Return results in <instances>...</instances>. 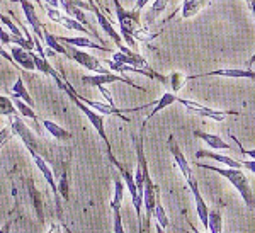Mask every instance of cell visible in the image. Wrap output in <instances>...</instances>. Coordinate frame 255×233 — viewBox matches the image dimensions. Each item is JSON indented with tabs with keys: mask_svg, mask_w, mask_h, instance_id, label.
Masks as SVG:
<instances>
[{
	"mask_svg": "<svg viewBox=\"0 0 255 233\" xmlns=\"http://www.w3.org/2000/svg\"><path fill=\"white\" fill-rule=\"evenodd\" d=\"M134 146H136V158L138 162H141L143 165V172H145V193H143V208H145V230L150 228V222L153 218L155 208L158 203V187L155 186V182L151 181L150 170H148V163L145 152H143V129H141V136L134 138Z\"/></svg>",
	"mask_w": 255,
	"mask_h": 233,
	"instance_id": "1",
	"label": "cell"
},
{
	"mask_svg": "<svg viewBox=\"0 0 255 233\" xmlns=\"http://www.w3.org/2000/svg\"><path fill=\"white\" fill-rule=\"evenodd\" d=\"M197 167H201V169L213 170V172L220 174L221 177H225L226 181H228L238 191V193H240L242 199L245 201L247 206H249L250 210H255V196L252 193V187H250L247 175L242 172L240 169H233V167H226V169H221V167L204 165V163H197Z\"/></svg>",
	"mask_w": 255,
	"mask_h": 233,
	"instance_id": "2",
	"label": "cell"
},
{
	"mask_svg": "<svg viewBox=\"0 0 255 233\" xmlns=\"http://www.w3.org/2000/svg\"><path fill=\"white\" fill-rule=\"evenodd\" d=\"M114 2V9H116V17H118V22H119V34L123 36L125 43H128V46L131 50L136 51L138 48V41L134 39V31L139 27V14L134 12L133 9L128 10L125 7L121 5L119 0H113Z\"/></svg>",
	"mask_w": 255,
	"mask_h": 233,
	"instance_id": "3",
	"label": "cell"
},
{
	"mask_svg": "<svg viewBox=\"0 0 255 233\" xmlns=\"http://www.w3.org/2000/svg\"><path fill=\"white\" fill-rule=\"evenodd\" d=\"M63 92H67V96L70 97V101L73 102V104L77 106V108L80 109L82 113L87 116V119L90 121V124L94 126V129L99 133V136L102 138V141L106 143V146H108V152H113V148H111V141H109V138H108V134H106V128H104V116L102 114H99L97 111H94L92 108H89L85 102H82L79 99V96H77V92H75V89L72 87V85L68 84L67 80H65V89H63Z\"/></svg>",
	"mask_w": 255,
	"mask_h": 233,
	"instance_id": "4",
	"label": "cell"
},
{
	"mask_svg": "<svg viewBox=\"0 0 255 233\" xmlns=\"http://www.w3.org/2000/svg\"><path fill=\"white\" fill-rule=\"evenodd\" d=\"M108 157H109L111 163H113V165L119 170V175H121V179H125V184H126V187H128V193H129V196H131V201H133L134 211H136V216H138V220H139V233H141V206H143V196L139 194V191H138L136 181H134V175L131 174L129 170H128L126 167L118 160L116 157H114L113 152H108Z\"/></svg>",
	"mask_w": 255,
	"mask_h": 233,
	"instance_id": "5",
	"label": "cell"
},
{
	"mask_svg": "<svg viewBox=\"0 0 255 233\" xmlns=\"http://www.w3.org/2000/svg\"><path fill=\"white\" fill-rule=\"evenodd\" d=\"M9 126L12 129V134H14V136H17L19 140L24 143V146H26L27 152H29L31 155H34V153L41 155V153H43V152H41V146H43V143H41L39 138L36 136V134L32 133L26 124H24V121L20 119L17 114L9 116ZM41 157H43V155H41Z\"/></svg>",
	"mask_w": 255,
	"mask_h": 233,
	"instance_id": "6",
	"label": "cell"
},
{
	"mask_svg": "<svg viewBox=\"0 0 255 233\" xmlns=\"http://www.w3.org/2000/svg\"><path fill=\"white\" fill-rule=\"evenodd\" d=\"M32 157V162H34V165L38 167V170L41 174H43V177L46 179L48 186L51 187L53 191V198H55V203H56V218L60 220V222H63V208H61V196H60V191H58V184L55 181V174H53V170L49 169L48 162L44 160V157H41L39 153H34L31 155Z\"/></svg>",
	"mask_w": 255,
	"mask_h": 233,
	"instance_id": "7",
	"label": "cell"
},
{
	"mask_svg": "<svg viewBox=\"0 0 255 233\" xmlns=\"http://www.w3.org/2000/svg\"><path fill=\"white\" fill-rule=\"evenodd\" d=\"M63 44H65V48H67V58L77 61V63L82 65L84 68H87V70L94 72V73H109L111 72L102 65L101 60H97L96 56H92L90 53L82 51L77 46H72V44H67V43H63Z\"/></svg>",
	"mask_w": 255,
	"mask_h": 233,
	"instance_id": "8",
	"label": "cell"
},
{
	"mask_svg": "<svg viewBox=\"0 0 255 233\" xmlns=\"http://www.w3.org/2000/svg\"><path fill=\"white\" fill-rule=\"evenodd\" d=\"M44 10H46V14H48V17L53 20V22H56V24H61L63 27H67V29H72V31H79V32H85V34H90V36H96V38L101 41L102 43V39H101V36L96 34L94 31H90L89 27H85L84 24L79 22L77 19H73V17H70V15H65V14H61V12L58 9H55V7H49V5H44Z\"/></svg>",
	"mask_w": 255,
	"mask_h": 233,
	"instance_id": "9",
	"label": "cell"
},
{
	"mask_svg": "<svg viewBox=\"0 0 255 233\" xmlns=\"http://www.w3.org/2000/svg\"><path fill=\"white\" fill-rule=\"evenodd\" d=\"M82 82L85 85H90V87H99V85H106V84H114V82H123V84H128L131 87L138 89V91L145 92L146 89L139 87V85L134 84L131 79H128L125 75H119V73L109 72V73H94V75H84L82 77Z\"/></svg>",
	"mask_w": 255,
	"mask_h": 233,
	"instance_id": "10",
	"label": "cell"
},
{
	"mask_svg": "<svg viewBox=\"0 0 255 233\" xmlns=\"http://www.w3.org/2000/svg\"><path fill=\"white\" fill-rule=\"evenodd\" d=\"M177 102H180V104L184 106V108H187L191 113L197 114V116L201 117H209V119H215V121H223L226 116H238V111H218V109H211V108H206V106L199 104V102L196 101H187V99H182V97H179Z\"/></svg>",
	"mask_w": 255,
	"mask_h": 233,
	"instance_id": "11",
	"label": "cell"
},
{
	"mask_svg": "<svg viewBox=\"0 0 255 233\" xmlns=\"http://www.w3.org/2000/svg\"><path fill=\"white\" fill-rule=\"evenodd\" d=\"M22 191H24V196H26V201L31 204L32 210L36 211V216L41 223L44 222V211H43V196L38 189L34 187V181L29 177H22Z\"/></svg>",
	"mask_w": 255,
	"mask_h": 233,
	"instance_id": "12",
	"label": "cell"
},
{
	"mask_svg": "<svg viewBox=\"0 0 255 233\" xmlns=\"http://www.w3.org/2000/svg\"><path fill=\"white\" fill-rule=\"evenodd\" d=\"M204 77H226V79H250L255 82V72L252 68H221V70H213L208 73H201V75H189L187 80L194 79H204Z\"/></svg>",
	"mask_w": 255,
	"mask_h": 233,
	"instance_id": "13",
	"label": "cell"
},
{
	"mask_svg": "<svg viewBox=\"0 0 255 233\" xmlns=\"http://www.w3.org/2000/svg\"><path fill=\"white\" fill-rule=\"evenodd\" d=\"M19 3H20V7H22L24 17H26L27 24H29L32 32H34V34L38 36L41 41H44V26H43V22L39 20L38 14H36L34 5H32L29 0H19Z\"/></svg>",
	"mask_w": 255,
	"mask_h": 233,
	"instance_id": "14",
	"label": "cell"
},
{
	"mask_svg": "<svg viewBox=\"0 0 255 233\" xmlns=\"http://www.w3.org/2000/svg\"><path fill=\"white\" fill-rule=\"evenodd\" d=\"M77 96H79V99L82 102H85V104H87L89 108H92L94 111H97L99 114H102V116H118V117H121L123 121L129 122V117H126L125 114H123V111H125V109H119V108H116V106L108 104V102L90 101V99H87V97H82L80 94H77Z\"/></svg>",
	"mask_w": 255,
	"mask_h": 233,
	"instance_id": "15",
	"label": "cell"
},
{
	"mask_svg": "<svg viewBox=\"0 0 255 233\" xmlns=\"http://www.w3.org/2000/svg\"><path fill=\"white\" fill-rule=\"evenodd\" d=\"M94 14L97 15V22H99V26H101V29L104 31L106 34H108L109 38L114 41V44H116L118 48H121V46H123V41H125V39H123V36L119 34V32H118L116 29H114V26L111 24V20H109L108 17H106L104 14H102L101 9H99L97 5L94 7Z\"/></svg>",
	"mask_w": 255,
	"mask_h": 233,
	"instance_id": "16",
	"label": "cell"
},
{
	"mask_svg": "<svg viewBox=\"0 0 255 233\" xmlns=\"http://www.w3.org/2000/svg\"><path fill=\"white\" fill-rule=\"evenodd\" d=\"M32 53L34 51H27V50H24V48L17 46V44H15L14 48H10V55L15 63L20 65L24 70L36 72V63H34V58H32Z\"/></svg>",
	"mask_w": 255,
	"mask_h": 233,
	"instance_id": "17",
	"label": "cell"
},
{
	"mask_svg": "<svg viewBox=\"0 0 255 233\" xmlns=\"http://www.w3.org/2000/svg\"><path fill=\"white\" fill-rule=\"evenodd\" d=\"M60 43H67V44H72V46H77V48H92V50H99V51H111L108 46L101 43H94L90 41L89 38H84V36H73V38H67V36H56Z\"/></svg>",
	"mask_w": 255,
	"mask_h": 233,
	"instance_id": "18",
	"label": "cell"
},
{
	"mask_svg": "<svg viewBox=\"0 0 255 233\" xmlns=\"http://www.w3.org/2000/svg\"><path fill=\"white\" fill-rule=\"evenodd\" d=\"M196 158H211V160H216L220 163H223L226 167H233V169H242V162L235 160V158L228 157V155H221V153H215L209 152V150H197L196 152Z\"/></svg>",
	"mask_w": 255,
	"mask_h": 233,
	"instance_id": "19",
	"label": "cell"
},
{
	"mask_svg": "<svg viewBox=\"0 0 255 233\" xmlns=\"http://www.w3.org/2000/svg\"><path fill=\"white\" fill-rule=\"evenodd\" d=\"M60 5H61V9L65 10V14L70 15V17H73V19H77L79 22H82L85 27H89V29L92 31L89 20H87V17H85V14H84V9L77 7L75 3L72 2V0H60ZM94 32H96V31H94ZM96 34H97V32H96Z\"/></svg>",
	"mask_w": 255,
	"mask_h": 233,
	"instance_id": "20",
	"label": "cell"
},
{
	"mask_svg": "<svg viewBox=\"0 0 255 233\" xmlns=\"http://www.w3.org/2000/svg\"><path fill=\"white\" fill-rule=\"evenodd\" d=\"M213 0H182V7H180V14L184 19H189L196 15L203 7L211 5Z\"/></svg>",
	"mask_w": 255,
	"mask_h": 233,
	"instance_id": "21",
	"label": "cell"
},
{
	"mask_svg": "<svg viewBox=\"0 0 255 233\" xmlns=\"http://www.w3.org/2000/svg\"><path fill=\"white\" fill-rule=\"evenodd\" d=\"M12 102H14V106L17 108V113L19 114H22L24 117H27V119H31L32 122H34V128H36V131L41 133V128H39V124H38V116H36V113H34V108H31L29 104H26L22 99H19L17 96H14L12 94Z\"/></svg>",
	"mask_w": 255,
	"mask_h": 233,
	"instance_id": "22",
	"label": "cell"
},
{
	"mask_svg": "<svg viewBox=\"0 0 255 233\" xmlns=\"http://www.w3.org/2000/svg\"><path fill=\"white\" fill-rule=\"evenodd\" d=\"M192 134H194L196 138H201L206 145H209L211 148L215 150H230L232 148V145H228L226 141H223V138L216 136V134H211V133H206V131H192Z\"/></svg>",
	"mask_w": 255,
	"mask_h": 233,
	"instance_id": "23",
	"label": "cell"
},
{
	"mask_svg": "<svg viewBox=\"0 0 255 233\" xmlns=\"http://www.w3.org/2000/svg\"><path fill=\"white\" fill-rule=\"evenodd\" d=\"M177 99H179V97H177L174 92H165V94H163V96L160 97V99L157 101V104H153V111H151V113H150V114H148V116H146V119L143 121V126H141V128L145 129L146 122L150 121L151 117L155 116V114H157V113H160V111H163V109H165V108H168V106H170V104H174V102H177Z\"/></svg>",
	"mask_w": 255,
	"mask_h": 233,
	"instance_id": "24",
	"label": "cell"
},
{
	"mask_svg": "<svg viewBox=\"0 0 255 233\" xmlns=\"http://www.w3.org/2000/svg\"><path fill=\"white\" fill-rule=\"evenodd\" d=\"M43 126L53 138H56V140H60V141H68V140H72V138H73V134L70 133L68 129L61 128L60 124H56V122H53L49 119H43Z\"/></svg>",
	"mask_w": 255,
	"mask_h": 233,
	"instance_id": "25",
	"label": "cell"
},
{
	"mask_svg": "<svg viewBox=\"0 0 255 233\" xmlns=\"http://www.w3.org/2000/svg\"><path fill=\"white\" fill-rule=\"evenodd\" d=\"M208 232L209 233H223V215L218 210L209 211V218H208Z\"/></svg>",
	"mask_w": 255,
	"mask_h": 233,
	"instance_id": "26",
	"label": "cell"
},
{
	"mask_svg": "<svg viewBox=\"0 0 255 233\" xmlns=\"http://www.w3.org/2000/svg\"><path fill=\"white\" fill-rule=\"evenodd\" d=\"M12 94L14 96H17L19 99H22L26 104H29L31 108H34V101H32V97H31V94L27 92V89H26V85H24V80H22V77H17V80H15V84H14V87H12Z\"/></svg>",
	"mask_w": 255,
	"mask_h": 233,
	"instance_id": "27",
	"label": "cell"
},
{
	"mask_svg": "<svg viewBox=\"0 0 255 233\" xmlns=\"http://www.w3.org/2000/svg\"><path fill=\"white\" fill-rule=\"evenodd\" d=\"M44 43H46V46L49 48V50L58 53V55L67 56V48H65V44L60 43L58 38H56L55 34H51V32H49L46 27H44Z\"/></svg>",
	"mask_w": 255,
	"mask_h": 233,
	"instance_id": "28",
	"label": "cell"
},
{
	"mask_svg": "<svg viewBox=\"0 0 255 233\" xmlns=\"http://www.w3.org/2000/svg\"><path fill=\"white\" fill-rule=\"evenodd\" d=\"M125 186L126 184L119 177L114 179V198H113V201H111V210H121L123 196H125Z\"/></svg>",
	"mask_w": 255,
	"mask_h": 233,
	"instance_id": "29",
	"label": "cell"
},
{
	"mask_svg": "<svg viewBox=\"0 0 255 233\" xmlns=\"http://www.w3.org/2000/svg\"><path fill=\"white\" fill-rule=\"evenodd\" d=\"M14 114H17V108L14 106V102L12 99L5 96H0V116H14Z\"/></svg>",
	"mask_w": 255,
	"mask_h": 233,
	"instance_id": "30",
	"label": "cell"
},
{
	"mask_svg": "<svg viewBox=\"0 0 255 233\" xmlns=\"http://www.w3.org/2000/svg\"><path fill=\"white\" fill-rule=\"evenodd\" d=\"M58 191H60V196L65 199V201H70V179H68L67 169H65L63 172H61V175H60Z\"/></svg>",
	"mask_w": 255,
	"mask_h": 233,
	"instance_id": "31",
	"label": "cell"
},
{
	"mask_svg": "<svg viewBox=\"0 0 255 233\" xmlns=\"http://www.w3.org/2000/svg\"><path fill=\"white\" fill-rule=\"evenodd\" d=\"M155 220H157V223L160 225L162 228H168V216L165 213V210H163V206L160 204V201L157 203V208H155Z\"/></svg>",
	"mask_w": 255,
	"mask_h": 233,
	"instance_id": "32",
	"label": "cell"
},
{
	"mask_svg": "<svg viewBox=\"0 0 255 233\" xmlns=\"http://www.w3.org/2000/svg\"><path fill=\"white\" fill-rule=\"evenodd\" d=\"M0 22L3 24V26L9 29L10 34H14V36H24V32L20 31V27L15 26V22L12 19H9L7 15H3V14H0Z\"/></svg>",
	"mask_w": 255,
	"mask_h": 233,
	"instance_id": "33",
	"label": "cell"
},
{
	"mask_svg": "<svg viewBox=\"0 0 255 233\" xmlns=\"http://www.w3.org/2000/svg\"><path fill=\"white\" fill-rule=\"evenodd\" d=\"M113 220H114V233H126L125 232V225H123L121 218V210H113Z\"/></svg>",
	"mask_w": 255,
	"mask_h": 233,
	"instance_id": "34",
	"label": "cell"
},
{
	"mask_svg": "<svg viewBox=\"0 0 255 233\" xmlns=\"http://www.w3.org/2000/svg\"><path fill=\"white\" fill-rule=\"evenodd\" d=\"M168 80H170V85H172V89H174V92H177L179 89H182L184 80H187V79H184V77L179 75V73H174Z\"/></svg>",
	"mask_w": 255,
	"mask_h": 233,
	"instance_id": "35",
	"label": "cell"
},
{
	"mask_svg": "<svg viewBox=\"0 0 255 233\" xmlns=\"http://www.w3.org/2000/svg\"><path fill=\"white\" fill-rule=\"evenodd\" d=\"M167 2H168V0H155V2H153V5H151L150 14H155V15L160 14V12H162V10L167 7Z\"/></svg>",
	"mask_w": 255,
	"mask_h": 233,
	"instance_id": "36",
	"label": "cell"
},
{
	"mask_svg": "<svg viewBox=\"0 0 255 233\" xmlns=\"http://www.w3.org/2000/svg\"><path fill=\"white\" fill-rule=\"evenodd\" d=\"M10 38H12V34L9 32V29H3V27L0 26V43L10 44Z\"/></svg>",
	"mask_w": 255,
	"mask_h": 233,
	"instance_id": "37",
	"label": "cell"
},
{
	"mask_svg": "<svg viewBox=\"0 0 255 233\" xmlns=\"http://www.w3.org/2000/svg\"><path fill=\"white\" fill-rule=\"evenodd\" d=\"M0 56H2L3 60H7V61H9V63H12V65H17V63H15V61H14V58H12L10 51H7L5 48L2 46V43H0Z\"/></svg>",
	"mask_w": 255,
	"mask_h": 233,
	"instance_id": "38",
	"label": "cell"
},
{
	"mask_svg": "<svg viewBox=\"0 0 255 233\" xmlns=\"http://www.w3.org/2000/svg\"><path fill=\"white\" fill-rule=\"evenodd\" d=\"M148 2H150V0H136V2H134L133 10H134V12H138V14H139V12H141V9H145V5H146Z\"/></svg>",
	"mask_w": 255,
	"mask_h": 233,
	"instance_id": "39",
	"label": "cell"
},
{
	"mask_svg": "<svg viewBox=\"0 0 255 233\" xmlns=\"http://www.w3.org/2000/svg\"><path fill=\"white\" fill-rule=\"evenodd\" d=\"M242 165H244L245 169H249L250 172H254V174H255V158H249V160L242 162Z\"/></svg>",
	"mask_w": 255,
	"mask_h": 233,
	"instance_id": "40",
	"label": "cell"
},
{
	"mask_svg": "<svg viewBox=\"0 0 255 233\" xmlns=\"http://www.w3.org/2000/svg\"><path fill=\"white\" fill-rule=\"evenodd\" d=\"M12 222H14V220H7V222L2 225V228H0V233H10Z\"/></svg>",
	"mask_w": 255,
	"mask_h": 233,
	"instance_id": "41",
	"label": "cell"
},
{
	"mask_svg": "<svg viewBox=\"0 0 255 233\" xmlns=\"http://www.w3.org/2000/svg\"><path fill=\"white\" fill-rule=\"evenodd\" d=\"M48 233H61V227L58 223H51L48 228Z\"/></svg>",
	"mask_w": 255,
	"mask_h": 233,
	"instance_id": "42",
	"label": "cell"
},
{
	"mask_svg": "<svg viewBox=\"0 0 255 233\" xmlns=\"http://www.w3.org/2000/svg\"><path fill=\"white\" fill-rule=\"evenodd\" d=\"M44 5H49V7H55V9H58L60 7V0H43Z\"/></svg>",
	"mask_w": 255,
	"mask_h": 233,
	"instance_id": "43",
	"label": "cell"
},
{
	"mask_svg": "<svg viewBox=\"0 0 255 233\" xmlns=\"http://www.w3.org/2000/svg\"><path fill=\"white\" fill-rule=\"evenodd\" d=\"M249 3V9H250V12L254 14V17H255V0H250V2H247Z\"/></svg>",
	"mask_w": 255,
	"mask_h": 233,
	"instance_id": "44",
	"label": "cell"
},
{
	"mask_svg": "<svg viewBox=\"0 0 255 233\" xmlns=\"http://www.w3.org/2000/svg\"><path fill=\"white\" fill-rule=\"evenodd\" d=\"M255 65V53H254V56H250V60L247 61V68H252Z\"/></svg>",
	"mask_w": 255,
	"mask_h": 233,
	"instance_id": "45",
	"label": "cell"
},
{
	"mask_svg": "<svg viewBox=\"0 0 255 233\" xmlns=\"http://www.w3.org/2000/svg\"><path fill=\"white\" fill-rule=\"evenodd\" d=\"M242 152H244V153H247V155H249V157H250V158H255V150H242Z\"/></svg>",
	"mask_w": 255,
	"mask_h": 233,
	"instance_id": "46",
	"label": "cell"
},
{
	"mask_svg": "<svg viewBox=\"0 0 255 233\" xmlns=\"http://www.w3.org/2000/svg\"><path fill=\"white\" fill-rule=\"evenodd\" d=\"M155 230H157V233H165V228H162L158 223H155Z\"/></svg>",
	"mask_w": 255,
	"mask_h": 233,
	"instance_id": "47",
	"label": "cell"
},
{
	"mask_svg": "<svg viewBox=\"0 0 255 233\" xmlns=\"http://www.w3.org/2000/svg\"><path fill=\"white\" fill-rule=\"evenodd\" d=\"M34 2H36V3H39L41 9H44V2H43V0H34Z\"/></svg>",
	"mask_w": 255,
	"mask_h": 233,
	"instance_id": "48",
	"label": "cell"
},
{
	"mask_svg": "<svg viewBox=\"0 0 255 233\" xmlns=\"http://www.w3.org/2000/svg\"><path fill=\"white\" fill-rule=\"evenodd\" d=\"M191 228H192V233H201L199 230H196V228H194V227H192V225H191Z\"/></svg>",
	"mask_w": 255,
	"mask_h": 233,
	"instance_id": "49",
	"label": "cell"
},
{
	"mask_svg": "<svg viewBox=\"0 0 255 233\" xmlns=\"http://www.w3.org/2000/svg\"><path fill=\"white\" fill-rule=\"evenodd\" d=\"M87 2H90V3H94V2H96V0H87Z\"/></svg>",
	"mask_w": 255,
	"mask_h": 233,
	"instance_id": "50",
	"label": "cell"
},
{
	"mask_svg": "<svg viewBox=\"0 0 255 233\" xmlns=\"http://www.w3.org/2000/svg\"><path fill=\"white\" fill-rule=\"evenodd\" d=\"M2 146H3V145H0V150H2Z\"/></svg>",
	"mask_w": 255,
	"mask_h": 233,
	"instance_id": "51",
	"label": "cell"
},
{
	"mask_svg": "<svg viewBox=\"0 0 255 233\" xmlns=\"http://www.w3.org/2000/svg\"><path fill=\"white\" fill-rule=\"evenodd\" d=\"M247 2H250V0H247Z\"/></svg>",
	"mask_w": 255,
	"mask_h": 233,
	"instance_id": "52",
	"label": "cell"
},
{
	"mask_svg": "<svg viewBox=\"0 0 255 233\" xmlns=\"http://www.w3.org/2000/svg\"><path fill=\"white\" fill-rule=\"evenodd\" d=\"M0 2H2V0H0Z\"/></svg>",
	"mask_w": 255,
	"mask_h": 233,
	"instance_id": "53",
	"label": "cell"
}]
</instances>
